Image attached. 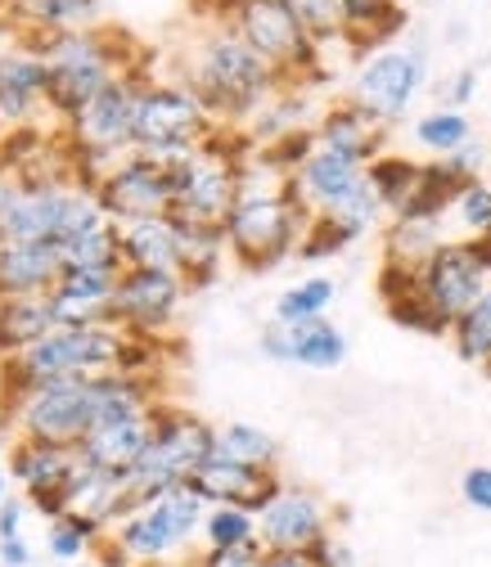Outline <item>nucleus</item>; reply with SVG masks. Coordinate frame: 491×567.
<instances>
[{
	"label": "nucleus",
	"mask_w": 491,
	"mask_h": 567,
	"mask_svg": "<svg viewBox=\"0 0 491 567\" xmlns=\"http://www.w3.org/2000/svg\"><path fill=\"white\" fill-rule=\"evenodd\" d=\"M176 82H185L222 126H248L285 91V78L231 23H207V19L198 32L185 37L176 54Z\"/></svg>",
	"instance_id": "1"
},
{
	"label": "nucleus",
	"mask_w": 491,
	"mask_h": 567,
	"mask_svg": "<svg viewBox=\"0 0 491 567\" xmlns=\"http://www.w3.org/2000/svg\"><path fill=\"white\" fill-rule=\"evenodd\" d=\"M307 226H311V212L298 203L289 176L275 172L262 154H253L239 176V203L226 217L231 257L253 275L275 270L279 261L298 257Z\"/></svg>",
	"instance_id": "2"
},
{
	"label": "nucleus",
	"mask_w": 491,
	"mask_h": 567,
	"mask_svg": "<svg viewBox=\"0 0 491 567\" xmlns=\"http://www.w3.org/2000/svg\"><path fill=\"white\" fill-rule=\"evenodd\" d=\"M50 68L45 86V109L54 126H63L78 109H86L113 78H122L126 68L145 63L150 50L122 28H82V32H23Z\"/></svg>",
	"instance_id": "3"
},
{
	"label": "nucleus",
	"mask_w": 491,
	"mask_h": 567,
	"mask_svg": "<svg viewBox=\"0 0 491 567\" xmlns=\"http://www.w3.org/2000/svg\"><path fill=\"white\" fill-rule=\"evenodd\" d=\"M194 14L207 23H231L279 78L285 86H320L329 82V54L311 41V32L294 19L285 0H194Z\"/></svg>",
	"instance_id": "4"
},
{
	"label": "nucleus",
	"mask_w": 491,
	"mask_h": 567,
	"mask_svg": "<svg viewBox=\"0 0 491 567\" xmlns=\"http://www.w3.org/2000/svg\"><path fill=\"white\" fill-rule=\"evenodd\" d=\"M154 78L150 59L126 68L122 78H113L86 109H78L59 126L63 135V150L73 154V167H78V181L86 189H95L104 181V172L113 163H122L131 154V140H135V104H140V91Z\"/></svg>",
	"instance_id": "5"
},
{
	"label": "nucleus",
	"mask_w": 491,
	"mask_h": 567,
	"mask_svg": "<svg viewBox=\"0 0 491 567\" xmlns=\"http://www.w3.org/2000/svg\"><path fill=\"white\" fill-rule=\"evenodd\" d=\"M217 451V429L207 419L172 405V401H158L154 410V437L150 446L140 451V460L126 468V495L135 509H145L154 501H163L167 491L185 486L198 464H207Z\"/></svg>",
	"instance_id": "6"
},
{
	"label": "nucleus",
	"mask_w": 491,
	"mask_h": 567,
	"mask_svg": "<svg viewBox=\"0 0 491 567\" xmlns=\"http://www.w3.org/2000/svg\"><path fill=\"white\" fill-rule=\"evenodd\" d=\"M222 131V122L198 104V95L176 78H150L135 104L131 154H145L163 167H176Z\"/></svg>",
	"instance_id": "7"
},
{
	"label": "nucleus",
	"mask_w": 491,
	"mask_h": 567,
	"mask_svg": "<svg viewBox=\"0 0 491 567\" xmlns=\"http://www.w3.org/2000/svg\"><path fill=\"white\" fill-rule=\"evenodd\" d=\"M203 518H207V501L185 482V486L167 491L163 501H154L145 509H131L109 536L131 567H163L198 540Z\"/></svg>",
	"instance_id": "8"
},
{
	"label": "nucleus",
	"mask_w": 491,
	"mask_h": 567,
	"mask_svg": "<svg viewBox=\"0 0 491 567\" xmlns=\"http://www.w3.org/2000/svg\"><path fill=\"white\" fill-rule=\"evenodd\" d=\"M95 405H100V374L95 379H54V383H37L0 423H10V433L23 442L78 446L95 423Z\"/></svg>",
	"instance_id": "9"
},
{
	"label": "nucleus",
	"mask_w": 491,
	"mask_h": 567,
	"mask_svg": "<svg viewBox=\"0 0 491 567\" xmlns=\"http://www.w3.org/2000/svg\"><path fill=\"white\" fill-rule=\"evenodd\" d=\"M429 82V59L419 45H388L375 50L366 59H357V73H352V95L366 113H375L383 126L401 122L406 109L415 104V95L424 91Z\"/></svg>",
	"instance_id": "10"
},
{
	"label": "nucleus",
	"mask_w": 491,
	"mask_h": 567,
	"mask_svg": "<svg viewBox=\"0 0 491 567\" xmlns=\"http://www.w3.org/2000/svg\"><path fill=\"white\" fill-rule=\"evenodd\" d=\"M181 270H150V266H122L117 298H113V324L131 338H167L176 329L181 302H185Z\"/></svg>",
	"instance_id": "11"
},
{
	"label": "nucleus",
	"mask_w": 491,
	"mask_h": 567,
	"mask_svg": "<svg viewBox=\"0 0 491 567\" xmlns=\"http://www.w3.org/2000/svg\"><path fill=\"white\" fill-rule=\"evenodd\" d=\"M45 86H50L45 54L10 23L0 32V135L41 126V117H50Z\"/></svg>",
	"instance_id": "12"
},
{
	"label": "nucleus",
	"mask_w": 491,
	"mask_h": 567,
	"mask_svg": "<svg viewBox=\"0 0 491 567\" xmlns=\"http://www.w3.org/2000/svg\"><path fill=\"white\" fill-rule=\"evenodd\" d=\"M6 464H10V477L23 486L32 514H41L45 523H59V518L73 514V509H68V486H73V477H78V468H82L78 446L10 437Z\"/></svg>",
	"instance_id": "13"
},
{
	"label": "nucleus",
	"mask_w": 491,
	"mask_h": 567,
	"mask_svg": "<svg viewBox=\"0 0 491 567\" xmlns=\"http://www.w3.org/2000/svg\"><path fill=\"white\" fill-rule=\"evenodd\" d=\"M95 198L117 226L167 217V212L176 207L172 167H163V163H154L145 154H126L122 163H113L104 172V181L95 185Z\"/></svg>",
	"instance_id": "14"
},
{
	"label": "nucleus",
	"mask_w": 491,
	"mask_h": 567,
	"mask_svg": "<svg viewBox=\"0 0 491 567\" xmlns=\"http://www.w3.org/2000/svg\"><path fill=\"white\" fill-rule=\"evenodd\" d=\"M334 532V514L311 486L285 482L275 501L257 514V540L266 554H307L320 536Z\"/></svg>",
	"instance_id": "15"
},
{
	"label": "nucleus",
	"mask_w": 491,
	"mask_h": 567,
	"mask_svg": "<svg viewBox=\"0 0 491 567\" xmlns=\"http://www.w3.org/2000/svg\"><path fill=\"white\" fill-rule=\"evenodd\" d=\"M491 284V275L482 270V261L473 257V244L469 239H447L433 248V257L419 266V293L424 302L447 320L456 324Z\"/></svg>",
	"instance_id": "16"
},
{
	"label": "nucleus",
	"mask_w": 491,
	"mask_h": 567,
	"mask_svg": "<svg viewBox=\"0 0 491 567\" xmlns=\"http://www.w3.org/2000/svg\"><path fill=\"white\" fill-rule=\"evenodd\" d=\"M266 361L303 365V370H338L347 361V338L334 320H266L257 333Z\"/></svg>",
	"instance_id": "17"
},
{
	"label": "nucleus",
	"mask_w": 491,
	"mask_h": 567,
	"mask_svg": "<svg viewBox=\"0 0 491 567\" xmlns=\"http://www.w3.org/2000/svg\"><path fill=\"white\" fill-rule=\"evenodd\" d=\"M190 486L207 505H239V509L262 514L275 501V491L285 486V477H279V468H253V464H239V460H226L213 451V460L198 464Z\"/></svg>",
	"instance_id": "18"
},
{
	"label": "nucleus",
	"mask_w": 491,
	"mask_h": 567,
	"mask_svg": "<svg viewBox=\"0 0 491 567\" xmlns=\"http://www.w3.org/2000/svg\"><path fill=\"white\" fill-rule=\"evenodd\" d=\"M117 275H122V270H63L59 284L50 289L54 324H63V329L113 324Z\"/></svg>",
	"instance_id": "19"
},
{
	"label": "nucleus",
	"mask_w": 491,
	"mask_h": 567,
	"mask_svg": "<svg viewBox=\"0 0 491 567\" xmlns=\"http://www.w3.org/2000/svg\"><path fill=\"white\" fill-rule=\"evenodd\" d=\"M316 145L370 167L379 154H388V126L375 113H366L357 100H338L316 117Z\"/></svg>",
	"instance_id": "20"
},
{
	"label": "nucleus",
	"mask_w": 491,
	"mask_h": 567,
	"mask_svg": "<svg viewBox=\"0 0 491 567\" xmlns=\"http://www.w3.org/2000/svg\"><path fill=\"white\" fill-rule=\"evenodd\" d=\"M289 185H294L298 203L311 212V217H329L338 203H347V198H352L366 185V167L316 145V154L289 176Z\"/></svg>",
	"instance_id": "21"
},
{
	"label": "nucleus",
	"mask_w": 491,
	"mask_h": 567,
	"mask_svg": "<svg viewBox=\"0 0 491 567\" xmlns=\"http://www.w3.org/2000/svg\"><path fill=\"white\" fill-rule=\"evenodd\" d=\"M63 270H68V266H63L59 244L0 239V302H6V298L50 293Z\"/></svg>",
	"instance_id": "22"
},
{
	"label": "nucleus",
	"mask_w": 491,
	"mask_h": 567,
	"mask_svg": "<svg viewBox=\"0 0 491 567\" xmlns=\"http://www.w3.org/2000/svg\"><path fill=\"white\" fill-rule=\"evenodd\" d=\"M154 410L150 414H126V419H100V423H91V433L78 442L82 464L109 468V473H126L140 460V451L150 446V437H154Z\"/></svg>",
	"instance_id": "23"
},
{
	"label": "nucleus",
	"mask_w": 491,
	"mask_h": 567,
	"mask_svg": "<svg viewBox=\"0 0 491 567\" xmlns=\"http://www.w3.org/2000/svg\"><path fill=\"white\" fill-rule=\"evenodd\" d=\"M406 10L401 0H342V32L352 59H366L375 50H388L406 32Z\"/></svg>",
	"instance_id": "24"
},
{
	"label": "nucleus",
	"mask_w": 491,
	"mask_h": 567,
	"mask_svg": "<svg viewBox=\"0 0 491 567\" xmlns=\"http://www.w3.org/2000/svg\"><path fill=\"white\" fill-rule=\"evenodd\" d=\"M464 185H469V176H460L447 158H433V163L419 167V181H415L410 198L397 207V217H388V221H429V226H447V217H451V207H456V198H460Z\"/></svg>",
	"instance_id": "25"
},
{
	"label": "nucleus",
	"mask_w": 491,
	"mask_h": 567,
	"mask_svg": "<svg viewBox=\"0 0 491 567\" xmlns=\"http://www.w3.org/2000/svg\"><path fill=\"white\" fill-rule=\"evenodd\" d=\"M122 266H150V270H181V217H150L117 226Z\"/></svg>",
	"instance_id": "26"
},
{
	"label": "nucleus",
	"mask_w": 491,
	"mask_h": 567,
	"mask_svg": "<svg viewBox=\"0 0 491 567\" xmlns=\"http://www.w3.org/2000/svg\"><path fill=\"white\" fill-rule=\"evenodd\" d=\"M0 14L19 32H82L100 28L104 0H0Z\"/></svg>",
	"instance_id": "27"
},
{
	"label": "nucleus",
	"mask_w": 491,
	"mask_h": 567,
	"mask_svg": "<svg viewBox=\"0 0 491 567\" xmlns=\"http://www.w3.org/2000/svg\"><path fill=\"white\" fill-rule=\"evenodd\" d=\"M226 257H231L226 226H203V221H185L181 217V279H185L190 293L217 284Z\"/></svg>",
	"instance_id": "28"
},
{
	"label": "nucleus",
	"mask_w": 491,
	"mask_h": 567,
	"mask_svg": "<svg viewBox=\"0 0 491 567\" xmlns=\"http://www.w3.org/2000/svg\"><path fill=\"white\" fill-rule=\"evenodd\" d=\"M316 100H311V86H285L279 91L244 131L248 140L262 150V145H275V140H285L294 131H316Z\"/></svg>",
	"instance_id": "29"
},
{
	"label": "nucleus",
	"mask_w": 491,
	"mask_h": 567,
	"mask_svg": "<svg viewBox=\"0 0 491 567\" xmlns=\"http://www.w3.org/2000/svg\"><path fill=\"white\" fill-rule=\"evenodd\" d=\"M54 324V307L50 293H32V298H6L0 302V361L19 357L32 342H41Z\"/></svg>",
	"instance_id": "30"
},
{
	"label": "nucleus",
	"mask_w": 491,
	"mask_h": 567,
	"mask_svg": "<svg viewBox=\"0 0 491 567\" xmlns=\"http://www.w3.org/2000/svg\"><path fill=\"white\" fill-rule=\"evenodd\" d=\"M68 270H122V244H117V221H100L82 235H68L59 244Z\"/></svg>",
	"instance_id": "31"
},
{
	"label": "nucleus",
	"mask_w": 491,
	"mask_h": 567,
	"mask_svg": "<svg viewBox=\"0 0 491 567\" xmlns=\"http://www.w3.org/2000/svg\"><path fill=\"white\" fill-rule=\"evenodd\" d=\"M217 455L253 464V468H279V442L266 429H257V423H248V419L222 423L217 429Z\"/></svg>",
	"instance_id": "32"
},
{
	"label": "nucleus",
	"mask_w": 491,
	"mask_h": 567,
	"mask_svg": "<svg viewBox=\"0 0 491 567\" xmlns=\"http://www.w3.org/2000/svg\"><path fill=\"white\" fill-rule=\"evenodd\" d=\"M415 145L424 150V154H433V158H451L464 140H473V122H469V113H460V109H429L424 117H415Z\"/></svg>",
	"instance_id": "33"
},
{
	"label": "nucleus",
	"mask_w": 491,
	"mask_h": 567,
	"mask_svg": "<svg viewBox=\"0 0 491 567\" xmlns=\"http://www.w3.org/2000/svg\"><path fill=\"white\" fill-rule=\"evenodd\" d=\"M198 540H203V549H262L257 514L239 509V505H207Z\"/></svg>",
	"instance_id": "34"
},
{
	"label": "nucleus",
	"mask_w": 491,
	"mask_h": 567,
	"mask_svg": "<svg viewBox=\"0 0 491 567\" xmlns=\"http://www.w3.org/2000/svg\"><path fill=\"white\" fill-rule=\"evenodd\" d=\"M451 347L464 365H478L491 374V284L482 289V298L451 324Z\"/></svg>",
	"instance_id": "35"
},
{
	"label": "nucleus",
	"mask_w": 491,
	"mask_h": 567,
	"mask_svg": "<svg viewBox=\"0 0 491 567\" xmlns=\"http://www.w3.org/2000/svg\"><path fill=\"white\" fill-rule=\"evenodd\" d=\"M100 540H109V527H104L100 518H86V514H68V518L50 523V532H45V549H50V558H59V563H82V558H91Z\"/></svg>",
	"instance_id": "36"
},
{
	"label": "nucleus",
	"mask_w": 491,
	"mask_h": 567,
	"mask_svg": "<svg viewBox=\"0 0 491 567\" xmlns=\"http://www.w3.org/2000/svg\"><path fill=\"white\" fill-rule=\"evenodd\" d=\"M334 298H338V284L329 275H307V279L289 284V289L275 298L270 320H316V316H329Z\"/></svg>",
	"instance_id": "37"
},
{
	"label": "nucleus",
	"mask_w": 491,
	"mask_h": 567,
	"mask_svg": "<svg viewBox=\"0 0 491 567\" xmlns=\"http://www.w3.org/2000/svg\"><path fill=\"white\" fill-rule=\"evenodd\" d=\"M438 244H447L442 226H429V221H388V230H383V261L424 266Z\"/></svg>",
	"instance_id": "38"
},
{
	"label": "nucleus",
	"mask_w": 491,
	"mask_h": 567,
	"mask_svg": "<svg viewBox=\"0 0 491 567\" xmlns=\"http://www.w3.org/2000/svg\"><path fill=\"white\" fill-rule=\"evenodd\" d=\"M419 167H424V163H415V158H406V154H392V150L379 154V158L366 167L375 194H379L383 207H388V217H397V207L410 198V189H415V181H419Z\"/></svg>",
	"instance_id": "39"
},
{
	"label": "nucleus",
	"mask_w": 491,
	"mask_h": 567,
	"mask_svg": "<svg viewBox=\"0 0 491 567\" xmlns=\"http://www.w3.org/2000/svg\"><path fill=\"white\" fill-rule=\"evenodd\" d=\"M294 10V19L311 32V41L329 54V50H347V32H342V0H285ZM352 54V50H347Z\"/></svg>",
	"instance_id": "40"
},
{
	"label": "nucleus",
	"mask_w": 491,
	"mask_h": 567,
	"mask_svg": "<svg viewBox=\"0 0 491 567\" xmlns=\"http://www.w3.org/2000/svg\"><path fill=\"white\" fill-rule=\"evenodd\" d=\"M451 226L460 230V239H491V185L487 181H469L451 207Z\"/></svg>",
	"instance_id": "41"
},
{
	"label": "nucleus",
	"mask_w": 491,
	"mask_h": 567,
	"mask_svg": "<svg viewBox=\"0 0 491 567\" xmlns=\"http://www.w3.org/2000/svg\"><path fill=\"white\" fill-rule=\"evenodd\" d=\"M357 239L347 235L342 226H334L329 217H311V226H307V235H303V244H298V257L303 261H325V257H338V252H347Z\"/></svg>",
	"instance_id": "42"
},
{
	"label": "nucleus",
	"mask_w": 491,
	"mask_h": 567,
	"mask_svg": "<svg viewBox=\"0 0 491 567\" xmlns=\"http://www.w3.org/2000/svg\"><path fill=\"white\" fill-rule=\"evenodd\" d=\"M307 558H311V567H361V558H357L352 540H347L342 532L320 536V540L307 549Z\"/></svg>",
	"instance_id": "43"
},
{
	"label": "nucleus",
	"mask_w": 491,
	"mask_h": 567,
	"mask_svg": "<svg viewBox=\"0 0 491 567\" xmlns=\"http://www.w3.org/2000/svg\"><path fill=\"white\" fill-rule=\"evenodd\" d=\"M478 86H482L478 68H456V73H451V78L438 86V95H442V109H460V113H464V104H473Z\"/></svg>",
	"instance_id": "44"
},
{
	"label": "nucleus",
	"mask_w": 491,
	"mask_h": 567,
	"mask_svg": "<svg viewBox=\"0 0 491 567\" xmlns=\"http://www.w3.org/2000/svg\"><path fill=\"white\" fill-rule=\"evenodd\" d=\"M460 495H464V505H469V509L491 514V464H473V468H464V477H460Z\"/></svg>",
	"instance_id": "45"
},
{
	"label": "nucleus",
	"mask_w": 491,
	"mask_h": 567,
	"mask_svg": "<svg viewBox=\"0 0 491 567\" xmlns=\"http://www.w3.org/2000/svg\"><path fill=\"white\" fill-rule=\"evenodd\" d=\"M266 549H198L190 567H262Z\"/></svg>",
	"instance_id": "46"
},
{
	"label": "nucleus",
	"mask_w": 491,
	"mask_h": 567,
	"mask_svg": "<svg viewBox=\"0 0 491 567\" xmlns=\"http://www.w3.org/2000/svg\"><path fill=\"white\" fill-rule=\"evenodd\" d=\"M447 163H451L460 176L482 181V172H487V163H491V150H487V140H478V135H473V140H464V145H460V150H456Z\"/></svg>",
	"instance_id": "47"
},
{
	"label": "nucleus",
	"mask_w": 491,
	"mask_h": 567,
	"mask_svg": "<svg viewBox=\"0 0 491 567\" xmlns=\"http://www.w3.org/2000/svg\"><path fill=\"white\" fill-rule=\"evenodd\" d=\"M32 514V505H28V495H10L6 505H0V540H14V536H23V518Z\"/></svg>",
	"instance_id": "48"
},
{
	"label": "nucleus",
	"mask_w": 491,
	"mask_h": 567,
	"mask_svg": "<svg viewBox=\"0 0 491 567\" xmlns=\"http://www.w3.org/2000/svg\"><path fill=\"white\" fill-rule=\"evenodd\" d=\"M0 567H32V545L23 536L0 540Z\"/></svg>",
	"instance_id": "49"
},
{
	"label": "nucleus",
	"mask_w": 491,
	"mask_h": 567,
	"mask_svg": "<svg viewBox=\"0 0 491 567\" xmlns=\"http://www.w3.org/2000/svg\"><path fill=\"white\" fill-rule=\"evenodd\" d=\"M262 567H311V558L307 554H266Z\"/></svg>",
	"instance_id": "50"
},
{
	"label": "nucleus",
	"mask_w": 491,
	"mask_h": 567,
	"mask_svg": "<svg viewBox=\"0 0 491 567\" xmlns=\"http://www.w3.org/2000/svg\"><path fill=\"white\" fill-rule=\"evenodd\" d=\"M469 244H473V257L482 261V270L491 275V239H469Z\"/></svg>",
	"instance_id": "51"
},
{
	"label": "nucleus",
	"mask_w": 491,
	"mask_h": 567,
	"mask_svg": "<svg viewBox=\"0 0 491 567\" xmlns=\"http://www.w3.org/2000/svg\"><path fill=\"white\" fill-rule=\"evenodd\" d=\"M10 482H14V477H10V468H0V505L10 501Z\"/></svg>",
	"instance_id": "52"
},
{
	"label": "nucleus",
	"mask_w": 491,
	"mask_h": 567,
	"mask_svg": "<svg viewBox=\"0 0 491 567\" xmlns=\"http://www.w3.org/2000/svg\"><path fill=\"white\" fill-rule=\"evenodd\" d=\"M73 567H104V563H95V558H82V563H73Z\"/></svg>",
	"instance_id": "53"
},
{
	"label": "nucleus",
	"mask_w": 491,
	"mask_h": 567,
	"mask_svg": "<svg viewBox=\"0 0 491 567\" xmlns=\"http://www.w3.org/2000/svg\"><path fill=\"white\" fill-rule=\"evenodd\" d=\"M0 451H10V446H6V433H0Z\"/></svg>",
	"instance_id": "54"
}]
</instances>
